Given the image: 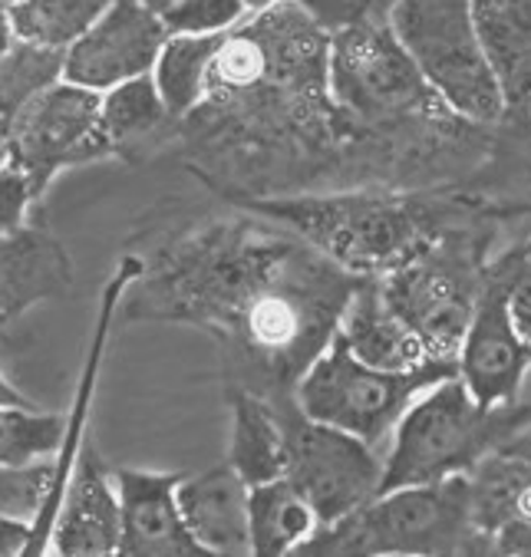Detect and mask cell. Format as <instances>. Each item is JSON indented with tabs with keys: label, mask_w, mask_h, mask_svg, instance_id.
<instances>
[{
	"label": "cell",
	"mask_w": 531,
	"mask_h": 557,
	"mask_svg": "<svg viewBox=\"0 0 531 557\" xmlns=\"http://www.w3.org/2000/svg\"><path fill=\"white\" fill-rule=\"evenodd\" d=\"M360 281L284 225H232L205 235L182 264L175 310L219 330L245 389L287 399L334 341Z\"/></svg>",
	"instance_id": "6da1fadb"
},
{
	"label": "cell",
	"mask_w": 531,
	"mask_h": 557,
	"mask_svg": "<svg viewBox=\"0 0 531 557\" xmlns=\"http://www.w3.org/2000/svg\"><path fill=\"white\" fill-rule=\"evenodd\" d=\"M261 211L357 277H383L459 225L449 205L396 195L264 201Z\"/></svg>",
	"instance_id": "7a4b0ae2"
},
{
	"label": "cell",
	"mask_w": 531,
	"mask_h": 557,
	"mask_svg": "<svg viewBox=\"0 0 531 557\" xmlns=\"http://www.w3.org/2000/svg\"><path fill=\"white\" fill-rule=\"evenodd\" d=\"M528 422L521 403L482 406L453 373L422 389L396 422L383 449L380 492L469 475Z\"/></svg>",
	"instance_id": "3957f363"
},
{
	"label": "cell",
	"mask_w": 531,
	"mask_h": 557,
	"mask_svg": "<svg viewBox=\"0 0 531 557\" xmlns=\"http://www.w3.org/2000/svg\"><path fill=\"white\" fill-rule=\"evenodd\" d=\"M297 554H489L472 518L469 475L380 492L317 528Z\"/></svg>",
	"instance_id": "277c9868"
},
{
	"label": "cell",
	"mask_w": 531,
	"mask_h": 557,
	"mask_svg": "<svg viewBox=\"0 0 531 557\" xmlns=\"http://www.w3.org/2000/svg\"><path fill=\"white\" fill-rule=\"evenodd\" d=\"M492 232L459 221L427 251L386 271L380 290L433 360H456L489 277Z\"/></svg>",
	"instance_id": "5b68a950"
},
{
	"label": "cell",
	"mask_w": 531,
	"mask_h": 557,
	"mask_svg": "<svg viewBox=\"0 0 531 557\" xmlns=\"http://www.w3.org/2000/svg\"><path fill=\"white\" fill-rule=\"evenodd\" d=\"M453 373H459L456 360H430L416 370L370 367L334 333V341L297 380L294 403L304 416L344 429L383 453L409 403Z\"/></svg>",
	"instance_id": "8992f818"
},
{
	"label": "cell",
	"mask_w": 531,
	"mask_h": 557,
	"mask_svg": "<svg viewBox=\"0 0 531 557\" xmlns=\"http://www.w3.org/2000/svg\"><path fill=\"white\" fill-rule=\"evenodd\" d=\"M328 92L337 113L360 126H403L456 116L419 73L390 24L331 34Z\"/></svg>",
	"instance_id": "52a82bcc"
},
{
	"label": "cell",
	"mask_w": 531,
	"mask_h": 557,
	"mask_svg": "<svg viewBox=\"0 0 531 557\" xmlns=\"http://www.w3.org/2000/svg\"><path fill=\"white\" fill-rule=\"evenodd\" d=\"M390 27L449 113L472 126H492L505 116L502 89L479 44L472 0H399Z\"/></svg>",
	"instance_id": "ba28073f"
},
{
	"label": "cell",
	"mask_w": 531,
	"mask_h": 557,
	"mask_svg": "<svg viewBox=\"0 0 531 557\" xmlns=\"http://www.w3.org/2000/svg\"><path fill=\"white\" fill-rule=\"evenodd\" d=\"M274 403L284 425V479L310 502L321 528L380 495L383 453L376 445L304 416L294 396Z\"/></svg>",
	"instance_id": "9c48e42d"
},
{
	"label": "cell",
	"mask_w": 531,
	"mask_h": 557,
	"mask_svg": "<svg viewBox=\"0 0 531 557\" xmlns=\"http://www.w3.org/2000/svg\"><path fill=\"white\" fill-rule=\"evenodd\" d=\"M110 149L113 146L102 133V92L60 79L30 102L14 129L8 159L27 172L34 191L40 195L60 169L96 159Z\"/></svg>",
	"instance_id": "30bf717a"
},
{
	"label": "cell",
	"mask_w": 531,
	"mask_h": 557,
	"mask_svg": "<svg viewBox=\"0 0 531 557\" xmlns=\"http://www.w3.org/2000/svg\"><path fill=\"white\" fill-rule=\"evenodd\" d=\"M459 380L482 406H508L518 403L524 376L531 370V347L511 317L508 304V277L489 261V277L469 330L459 347Z\"/></svg>",
	"instance_id": "8fae6325"
},
{
	"label": "cell",
	"mask_w": 531,
	"mask_h": 557,
	"mask_svg": "<svg viewBox=\"0 0 531 557\" xmlns=\"http://www.w3.org/2000/svg\"><path fill=\"white\" fill-rule=\"evenodd\" d=\"M169 30L143 0H116L66 53L63 79L92 92L149 76L162 53Z\"/></svg>",
	"instance_id": "7c38bea8"
},
{
	"label": "cell",
	"mask_w": 531,
	"mask_h": 557,
	"mask_svg": "<svg viewBox=\"0 0 531 557\" xmlns=\"http://www.w3.org/2000/svg\"><path fill=\"white\" fill-rule=\"evenodd\" d=\"M178 482L182 475L139 472V469L116 472V492H120L116 554H143V557L205 554L182 518Z\"/></svg>",
	"instance_id": "4fadbf2b"
},
{
	"label": "cell",
	"mask_w": 531,
	"mask_h": 557,
	"mask_svg": "<svg viewBox=\"0 0 531 557\" xmlns=\"http://www.w3.org/2000/svg\"><path fill=\"white\" fill-rule=\"evenodd\" d=\"M472 518L489 554H531V462L492 453L469 472Z\"/></svg>",
	"instance_id": "5bb4252c"
},
{
	"label": "cell",
	"mask_w": 531,
	"mask_h": 557,
	"mask_svg": "<svg viewBox=\"0 0 531 557\" xmlns=\"http://www.w3.org/2000/svg\"><path fill=\"white\" fill-rule=\"evenodd\" d=\"M248 495L251 485L232 466L178 482L182 518L205 554H251Z\"/></svg>",
	"instance_id": "9a60e30c"
},
{
	"label": "cell",
	"mask_w": 531,
	"mask_h": 557,
	"mask_svg": "<svg viewBox=\"0 0 531 557\" xmlns=\"http://www.w3.org/2000/svg\"><path fill=\"white\" fill-rule=\"evenodd\" d=\"M472 17L505 113L531 116V0H472Z\"/></svg>",
	"instance_id": "2e32d148"
},
{
	"label": "cell",
	"mask_w": 531,
	"mask_h": 557,
	"mask_svg": "<svg viewBox=\"0 0 531 557\" xmlns=\"http://www.w3.org/2000/svg\"><path fill=\"white\" fill-rule=\"evenodd\" d=\"M337 333L344 344L370 367L383 370H416L430 363L433 357L419 344L416 333L396 317V310L386 304L380 281L363 277L357 290L350 294Z\"/></svg>",
	"instance_id": "e0dca14e"
},
{
	"label": "cell",
	"mask_w": 531,
	"mask_h": 557,
	"mask_svg": "<svg viewBox=\"0 0 531 557\" xmlns=\"http://www.w3.org/2000/svg\"><path fill=\"white\" fill-rule=\"evenodd\" d=\"M73 264L66 248L34 228L0 235V320H14L27 307L70 287Z\"/></svg>",
	"instance_id": "ac0fdd59"
},
{
	"label": "cell",
	"mask_w": 531,
	"mask_h": 557,
	"mask_svg": "<svg viewBox=\"0 0 531 557\" xmlns=\"http://www.w3.org/2000/svg\"><path fill=\"white\" fill-rule=\"evenodd\" d=\"M60 554H116L120 550V492L102 472L96 456L76 469L53 531Z\"/></svg>",
	"instance_id": "d6986e66"
},
{
	"label": "cell",
	"mask_w": 531,
	"mask_h": 557,
	"mask_svg": "<svg viewBox=\"0 0 531 557\" xmlns=\"http://www.w3.org/2000/svg\"><path fill=\"white\" fill-rule=\"evenodd\" d=\"M229 466L248 485H261L284 475V425L277 416V403L245 386L232 389Z\"/></svg>",
	"instance_id": "ffe728a7"
},
{
	"label": "cell",
	"mask_w": 531,
	"mask_h": 557,
	"mask_svg": "<svg viewBox=\"0 0 531 557\" xmlns=\"http://www.w3.org/2000/svg\"><path fill=\"white\" fill-rule=\"evenodd\" d=\"M248 524H251V554H291L321 528V518L310 502L281 475L261 485H251L248 495Z\"/></svg>",
	"instance_id": "44dd1931"
},
{
	"label": "cell",
	"mask_w": 531,
	"mask_h": 557,
	"mask_svg": "<svg viewBox=\"0 0 531 557\" xmlns=\"http://www.w3.org/2000/svg\"><path fill=\"white\" fill-rule=\"evenodd\" d=\"M222 40L225 34L222 37L169 34L152 70V79L159 86L169 116H185L208 99V76H211V63H215L222 50Z\"/></svg>",
	"instance_id": "7402d4cb"
},
{
	"label": "cell",
	"mask_w": 531,
	"mask_h": 557,
	"mask_svg": "<svg viewBox=\"0 0 531 557\" xmlns=\"http://www.w3.org/2000/svg\"><path fill=\"white\" fill-rule=\"evenodd\" d=\"M63 79V53L17 40L0 60V152H8L30 102Z\"/></svg>",
	"instance_id": "603a6c76"
},
{
	"label": "cell",
	"mask_w": 531,
	"mask_h": 557,
	"mask_svg": "<svg viewBox=\"0 0 531 557\" xmlns=\"http://www.w3.org/2000/svg\"><path fill=\"white\" fill-rule=\"evenodd\" d=\"M113 4L116 0H21L8 14L17 40L66 53Z\"/></svg>",
	"instance_id": "cb8c5ba5"
},
{
	"label": "cell",
	"mask_w": 531,
	"mask_h": 557,
	"mask_svg": "<svg viewBox=\"0 0 531 557\" xmlns=\"http://www.w3.org/2000/svg\"><path fill=\"white\" fill-rule=\"evenodd\" d=\"M165 120H169V109L159 96L152 73L102 92V133L110 139V146L136 143L156 133Z\"/></svg>",
	"instance_id": "d4e9b609"
},
{
	"label": "cell",
	"mask_w": 531,
	"mask_h": 557,
	"mask_svg": "<svg viewBox=\"0 0 531 557\" xmlns=\"http://www.w3.org/2000/svg\"><path fill=\"white\" fill-rule=\"evenodd\" d=\"M63 419L34 406H0V466H21L57 453Z\"/></svg>",
	"instance_id": "484cf974"
},
{
	"label": "cell",
	"mask_w": 531,
	"mask_h": 557,
	"mask_svg": "<svg viewBox=\"0 0 531 557\" xmlns=\"http://www.w3.org/2000/svg\"><path fill=\"white\" fill-rule=\"evenodd\" d=\"M57 492V469L47 459L0 466V515L11 518H40Z\"/></svg>",
	"instance_id": "4316f807"
},
{
	"label": "cell",
	"mask_w": 531,
	"mask_h": 557,
	"mask_svg": "<svg viewBox=\"0 0 531 557\" xmlns=\"http://www.w3.org/2000/svg\"><path fill=\"white\" fill-rule=\"evenodd\" d=\"M159 17L169 34L222 37V34H232L238 24H245L248 8H245V0H175Z\"/></svg>",
	"instance_id": "83f0119b"
},
{
	"label": "cell",
	"mask_w": 531,
	"mask_h": 557,
	"mask_svg": "<svg viewBox=\"0 0 531 557\" xmlns=\"http://www.w3.org/2000/svg\"><path fill=\"white\" fill-rule=\"evenodd\" d=\"M328 34L367 24H390L399 0H294Z\"/></svg>",
	"instance_id": "f1b7e54d"
},
{
	"label": "cell",
	"mask_w": 531,
	"mask_h": 557,
	"mask_svg": "<svg viewBox=\"0 0 531 557\" xmlns=\"http://www.w3.org/2000/svg\"><path fill=\"white\" fill-rule=\"evenodd\" d=\"M495 264L505 271L508 277V304H511V317L521 330V337L531 347V238L508 248L502 258H495Z\"/></svg>",
	"instance_id": "f546056e"
},
{
	"label": "cell",
	"mask_w": 531,
	"mask_h": 557,
	"mask_svg": "<svg viewBox=\"0 0 531 557\" xmlns=\"http://www.w3.org/2000/svg\"><path fill=\"white\" fill-rule=\"evenodd\" d=\"M37 198L27 172L17 162H4L0 165V235H14L24 228V218L30 201Z\"/></svg>",
	"instance_id": "4dcf8cb0"
},
{
	"label": "cell",
	"mask_w": 531,
	"mask_h": 557,
	"mask_svg": "<svg viewBox=\"0 0 531 557\" xmlns=\"http://www.w3.org/2000/svg\"><path fill=\"white\" fill-rule=\"evenodd\" d=\"M34 547V524L27 518L0 515V557L27 554Z\"/></svg>",
	"instance_id": "1f68e13d"
},
{
	"label": "cell",
	"mask_w": 531,
	"mask_h": 557,
	"mask_svg": "<svg viewBox=\"0 0 531 557\" xmlns=\"http://www.w3.org/2000/svg\"><path fill=\"white\" fill-rule=\"evenodd\" d=\"M498 453H505V456H515V459H524V462H531V422L524 425V429H518Z\"/></svg>",
	"instance_id": "d6a6232c"
},
{
	"label": "cell",
	"mask_w": 531,
	"mask_h": 557,
	"mask_svg": "<svg viewBox=\"0 0 531 557\" xmlns=\"http://www.w3.org/2000/svg\"><path fill=\"white\" fill-rule=\"evenodd\" d=\"M14 44H17V37H14V27H11V14L0 8V60L11 53Z\"/></svg>",
	"instance_id": "836d02e7"
},
{
	"label": "cell",
	"mask_w": 531,
	"mask_h": 557,
	"mask_svg": "<svg viewBox=\"0 0 531 557\" xmlns=\"http://www.w3.org/2000/svg\"><path fill=\"white\" fill-rule=\"evenodd\" d=\"M281 4H291V0H245L248 14H261V11H271V8H281Z\"/></svg>",
	"instance_id": "e575fe53"
},
{
	"label": "cell",
	"mask_w": 531,
	"mask_h": 557,
	"mask_svg": "<svg viewBox=\"0 0 531 557\" xmlns=\"http://www.w3.org/2000/svg\"><path fill=\"white\" fill-rule=\"evenodd\" d=\"M518 403L531 412V370H528V376H524V386H521V393H518Z\"/></svg>",
	"instance_id": "d590c367"
},
{
	"label": "cell",
	"mask_w": 531,
	"mask_h": 557,
	"mask_svg": "<svg viewBox=\"0 0 531 557\" xmlns=\"http://www.w3.org/2000/svg\"><path fill=\"white\" fill-rule=\"evenodd\" d=\"M143 4H149L156 14H162L165 8H172V4H175V0H143Z\"/></svg>",
	"instance_id": "8d00e7d4"
},
{
	"label": "cell",
	"mask_w": 531,
	"mask_h": 557,
	"mask_svg": "<svg viewBox=\"0 0 531 557\" xmlns=\"http://www.w3.org/2000/svg\"><path fill=\"white\" fill-rule=\"evenodd\" d=\"M21 4V0H0V8H4V11H11V8H17Z\"/></svg>",
	"instance_id": "74e56055"
},
{
	"label": "cell",
	"mask_w": 531,
	"mask_h": 557,
	"mask_svg": "<svg viewBox=\"0 0 531 557\" xmlns=\"http://www.w3.org/2000/svg\"><path fill=\"white\" fill-rule=\"evenodd\" d=\"M4 323H8V320H0V326H4Z\"/></svg>",
	"instance_id": "f35d334b"
}]
</instances>
